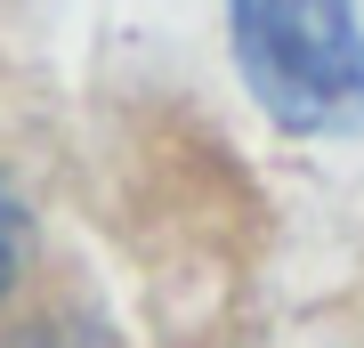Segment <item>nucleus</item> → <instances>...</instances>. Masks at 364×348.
Segmentation results:
<instances>
[{
  "label": "nucleus",
  "mask_w": 364,
  "mask_h": 348,
  "mask_svg": "<svg viewBox=\"0 0 364 348\" xmlns=\"http://www.w3.org/2000/svg\"><path fill=\"white\" fill-rule=\"evenodd\" d=\"M16 259H25V211H16V194L0 186V292H9Z\"/></svg>",
  "instance_id": "obj_2"
},
{
  "label": "nucleus",
  "mask_w": 364,
  "mask_h": 348,
  "mask_svg": "<svg viewBox=\"0 0 364 348\" xmlns=\"http://www.w3.org/2000/svg\"><path fill=\"white\" fill-rule=\"evenodd\" d=\"M251 97L299 138L364 122V33L348 0H227Z\"/></svg>",
  "instance_id": "obj_1"
}]
</instances>
